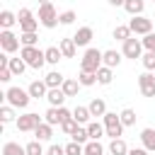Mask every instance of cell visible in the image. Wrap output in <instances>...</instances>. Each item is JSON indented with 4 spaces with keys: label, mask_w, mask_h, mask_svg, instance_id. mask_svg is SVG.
<instances>
[{
    "label": "cell",
    "mask_w": 155,
    "mask_h": 155,
    "mask_svg": "<svg viewBox=\"0 0 155 155\" xmlns=\"http://www.w3.org/2000/svg\"><path fill=\"white\" fill-rule=\"evenodd\" d=\"M124 2L126 0H109V5H114V7H124Z\"/></svg>",
    "instance_id": "cell-48"
},
{
    "label": "cell",
    "mask_w": 155,
    "mask_h": 155,
    "mask_svg": "<svg viewBox=\"0 0 155 155\" xmlns=\"http://www.w3.org/2000/svg\"><path fill=\"white\" fill-rule=\"evenodd\" d=\"M111 80H114V68L102 65V68L97 70V82H99V85H111Z\"/></svg>",
    "instance_id": "cell-24"
},
{
    "label": "cell",
    "mask_w": 155,
    "mask_h": 155,
    "mask_svg": "<svg viewBox=\"0 0 155 155\" xmlns=\"http://www.w3.org/2000/svg\"><path fill=\"white\" fill-rule=\"evenodd\" d=\"M128 145H126V140L124 138H111V143H109V153L111 155H128Z\"/></svg>",
    "instance_id": "cell-20"
},
{
    "label": "cell",
    "mask_w": 155,
    "mask_h": 155,
    "mask_svg": "<svg viewBox=\"0 0 155 155\" xmlns=\"http://www.w3.org/2000/svg\"><path fill=\"white\" fill-rule=\"evenodd\" d=\"M46 85H48V90L51 87H61L63 82H65V78H63V73H58V70H51V73H46Z\"/></svg>",
    "instance_id": "cell-27"
},
{
    "label": "cell",
    "mask_w": 155,
    "mask_h": 155,
    "mask_svg": "<svg viewBox=\"0 0 155 155\" xmlns=\"http://www.w3.org/2000/svg\"><path fill=\"white\" fill-rule=\"evenodd\" d=\"M128 27H131V31H133V34L145 36V34H150V31H153V19H148V17H143V15H136V17L128 22Z\"/></svg>",
    "instance_id": "cell-12"
},
{
    "label": "cell",
    "mask_w": 155,
    "mask_h": 155,
    "mask_svg": "<svg viewBox=\"0 0 155 155\" xmlns=\"http://www.w3.org/2000/svg\"><path fill=\"white\" fill-rule=\"evenodd\" d=\"M102 124H104V131H107V136L109 138H121V133H124V121H121V116L116 114V111H107L104 116H102Z\"/></svg>",
    "instance_id": "cell-2"
},
{
    "label": "cell",
    "mask_w": 155,
    "mask_h": 155,
    "mask_svg": "<svg viewBox=\"0 0 155 155\" xmlns=\"http://www.w3.org/2000/svg\"><path fill=\"white\" fill-rule=\"evenodd\" d=\"M15 22H19L15 12H10V10H2V12H0V27H2V29H10Z\"/></svg>",
    "instance_id": "cell-30"
},
{
    "label": "cell",
    "mask_w": 155,
    "mask_h": 155,
    "mask_svg": "<svg viewBox=\"0 0 155 155\" xmlns=\"http://www.w3.org/2000/svg\"><path fill=\"white\" fill-rule=\"evenodd\" d=\"M119 116H121L124 126H133V124H136V111H133L131 107H126V109H124V111H121Z\"/></svg>",
    "instance_id": "cell-41"
},
{
    "label": "cell",
    "mask_w": 155,
    "mask_h": 155,
    "mask_svg": "<svg viewBox=\"0 0 155 155\" xmlns=\"http://www.w3.org/2000/svg\"><path fill=\"white\" fill-rule=\"evenodd\" d=\"M140 143H143L145 150L155 153V128H143L140 131Z\"/></svg>",
    "instance_id": "cell-18"
},
{
    "label": "cell",
    "mask_w": 155,
    "mask_h": 155,
    "mask_svg": "<svg viewBox=\"0 0 155 155\" xmlns=\"http://www.w3.org/2000/svg\"><path fill=\"white\" fill-rule=\"evenodd\" d=\"M140 41H143V48H145V51H155V31L145 34Z\"/></svg>",
    "instance_id": "cell-44"
},
{
    "label": "cell",
    "mask_w": 155,
    "mask_h": 155,
    "mask_svg": "<svg viewBox=\"0 0 155 155\" xmlns=\"http://www.w3.org/2000/svg\"><path fill=\"white\" fill-rule=\"evenodd\" d=\"M17 19H19V29H22V34L24 31H36L39 29V17H34V12L29 10V7H22L19 12H17Z\"/></svg>",
    "instance_id": "cell-6"
},
{
    "label": "cell",
    "mask_w": 155,
    "mask_h": 155,
    "mask_svg": "<svg viewBox=\"0 0 155 155\" xmlns=\"http://www.w3.org/2000/svg\"><path fill=\"white\" fill-rule=\"evenodd\" d=\"M2 155H27V148L19 145V143H15V140H7L2 145Z\"/></svg>",
    "instance_id": "cell-26"
},
{
    "label": "cell",
    "mask_w": 155,
    "mask_h": 155,
    "mask_svg": "<svg viewBox=\"0 0 155 155\" xmlns=\"http://www.w3.org/2000/svg\"><path fill=\"white\" fill-rule=\"evenodd\" d=\"M85 155H104V145L99 140H87L85 143Z\"/></svg>",
    "instance_id": "cell-34"
},
{
    "label": "cell",
    "mask_w": 155,
    "mask_h": 155,
    "mask_svg": "<svg viewBox=\"0 0 155 155\" xmlns=\"http://www.w3.org/2000/svg\"><path fill=\"white\" fill-rule=\"evenodd\" d=\"M131 34H133V31H131L128 24H116V27H114V39L121 41V44H124L126 39H131Z\"/></svg>",
    "instance_id": "cell-29"
},
{
    "label": "cell",
    "mask_w": 155,
    "mask_h": 155,
    "mask_svg": "<svg viewBox=\"0 0 155 155\" xmlns=\"http://www.w3.org/2000/svg\"><path fill=\"white\" fill-rule=\"evenodd\" d=\"M34 136H36L39 140H51V138H53V126L46 124V121H41V124L34 128Z\"/></svg>",
    "instance_id": "cell-19"
},
{
    "label": "cell",
    "mask_w": 155,
    "mask_h": 155,
    "mask_svg": "<svg viewBox=\"0 0 155 155\" xmlns=\"http://www.w3.org/2000/svg\"><path fill=\"white\" fill-rule=\"evenodd\" d=\"M27 90H29V94H31L34 99H39V97H46V94H48V85H46V80H34Z\"/></svg>",
    "instance_id": "cell-15"
},
{
    "label": "cell",
    "mask_w": 155,
    "mask_h": 155,
    "mask_svg": "<svg viewBox=\"0 0 155 155\" xmlns=\"http://www.w3.org/2000/svg\"><path fill=\"white\" fill-rule=\"evenodd\" d=\"M46 155H65V145H58V143H53V145H48Z\"/></svg>",
    "instance_id": "cell-46"
},
{
    "label": "cell",
    "mask_w": 155,
    "mask_h": 155,
    "mask_svg": "<svg viewBox=\"0 0 155 155\" xmlns=\"http://www.w3.org/2000/svg\"><path fill=\"white\" fill-rule=\"evenodd\" d=\"M87 109H90L92 116H104V114H107V104H104V99H97V97L87 104Z\"/></svg>",
    "instance_id": "cell-28"
},
{
    "label": "cell",
    "mask_w": 155,
    "mask_h": 155,
    "mask_svg": "<svg viewBox=\"0 0 155 155\" xmlns=\"http://www.w3.org/2000/svg\"><path fill=\"white\" fill-rule=\"evenodd\" d=\"M19 44H22L19 36L12 34L10 29H2V31H0V48H2L5 53H15V51L19 48Z\"/></svg>",
    "instance_id": "cell-11"
},
{
    "label": "cell",
    "mask_w": 155,
    "mask_h": 155,
    "mask_svg": "<svg viewBox=\"0 0 155 155\" xmlns=\"http://www.w3.org/2000/svg\"><path fill=\"white\" fill-rule=\"evenodd\" d=\"M12 70H10V65H0V82H10L12 80Z\"/></svg>",
    "instance_id": "cell-45"
},
{
    "label": "cell",
    "mask_w": 155,
    "mask_h": 155,
    "mask_svg": "<svg viewBox=\"0 0 155 155\" xmlns=\"http://www.w3.org/2000/svg\"><path fill=\"white\" fill-rule=\"evenodd\" d=\"M94 39V29L92 27H80L75 34H73V41L78 46H90V41Z\"/></svg>",
    "instance_id": "cell-13"
},
{
    "label": "cell",
    "mask_w": 155,
    "mask_h": 155,
    "mask_svg": "<svg viewBox=\"0 0 155 155\" xmlns=\"http://www.w3.org/2000/svg\"><path fill=\"white\" fill-rule=\"evenodd\" d=\"M41 124V116L39 114H34V111H27V114H22V116H17V121H15V126H17V131H22V133H34V128Z\"/></svg>",
    "instance_id": "cell-8"
},
{
    "label": "cell",
    "mask_w": 155,
    "mask_h": 155,
    "mask_svg": "<svg viewBox=\"0 0 155 155\" xmlns=\"http://www.w3.org/2000/svg\"><path fill=\"white\" fill-rule=\"evenodd\" d=\"M61 58H63V53H61V48H58V46H48V48H46V63L56 65Z\"/></svg>",
    "instance_id": "cell-35"
},
{
    "label": "cell",
    "mask_w": 155,
    "mask_h": 155,
    "mask_svg": "<svg viewBox=\"0 0 155 155\" xmlns=\"http://www.w3.org/2000/svg\"><path fill=\"white\" fill-rule=\"evenodd\" d=\"M138 90L143 97H155V73L153 70H145L138 75Z\"/></svg>",
    "instance_id": "cell-10"
},
{
    "label": "cell",
    "mask_w": 155,
    "mask_h": 155,
    "mask_svg": "<svg viewBox=\"0 0 155 155\" xmlns=\"http://www.w3.org/2000/svg\"><path fill=\"white\" fill-rule=\"evenodd\" d=\"M75 19H78L75 10H65V12H61V15H58V22H61V24H65V27H68V24H73Z\"/></svg>",
    "instance_id": "cell-42"
},
{
    "label": "cell",
    "mask_w": 155,
    "mask_h": 155,
    "mask_svg": "<svg viewBox=\"0 0 155 155\" xmlns=\"http://www.w3.org/2000/svg\"><path fill=\"white\" fill-rule=\"evenodd\" d=\"M87 133H90V140H99L102 136H107L104 124H99V121H90L87 124Z\"/></svg>",
    "instance_id": "cell-23"
},
{
    "label": "cell",
    "mask_w": 155,
    "mask_h": 155,
    "mask_svg": "<svg viewBox=\"0 0 155 155\" xmlns=\"http://www.w3.org/2000/svg\"><path fill=\"white\" fill-rule=\"evenodd\" d=\"M73 116H75V121H78L80 126H87V124L92 121V114H90L87 107H75V109H73Z\"/></svg>",
    "instance_id": "cell-22"
},
{
    "label": "cell",
    "mask_w": 155,
    "mask_h": 155,
    "mask_svg": "<svg viewBox=\"0 0 155 155\" xmlns=\"http://www.w3.org/2000/svg\"><path fill=\"white\" fill-rule=\"evenodd\" d=\"M70 116H73V111L65 109V107H48L46 114H44V121L51 124V126H61V124H63L65 119H70Z\"/></svg>",
    "instance_id": "cell-7"
},
{
    "label": "cell",
    "mask_w": 155,
    "mask_h": 155,
    "mask_svg": "<svg viewBox=\"0 0 155 155\" xmlns=\"http://www.w3.org/2000/svg\"><path fill=\"white\" fill-rule=\"evenodd\" d=\"M24 148H27V155H46V153H44V145H41L39 138H36V140H29Z\"/></svg>",
    "instance_id": "cell-37"
},
{
    "label": "cell",
    "mask_w": 155,
    "mask_h": 155,
    "mask_svg": "<svg viewBox=\"0 0 155 155\" xmlns=\"http://www.w3.org/2000/svg\"><path fill=\"white\" fill-rule=\"evenodd\" d=\"M80 87H82V85H80V80H73V78H65V82L61 85V90L65 92V97H75Z\"/></svg>",
    "instance_id": "cell-25"
},
{
    "label": "cell",
    "mask_w": 155,
    "mask_h": 155,
    "mask_svg": "<svg viewBox=\"0 0 155 155\" xmlns=\"http://www.w3.org/2000/svg\"><path fill=\"white\" fill-rule=\"evenodd\" d=\"M78 126H80V124L75 121V116H70V119H65V121L61 124V131H63V133H68V136H73V131H75Z\"/></svg>",
    "instance_id": "cell-43"
},
{
    "label": "cell",
    "mask_w": 155,
    "mask_h": 155,
    "mask_svg": "<svg viewBox=\"0 0 155 155\" xmlns=\"http://www.w3.org/2000/svg\"><path fill=\"white\" fill-rule=\"evenodd\" d=\"M128 155H150V150H145V148H131Z\"/></svg>",
    "instance_id": "cell-47"
},
{
    "label": "cell",
    "mask_w": 155,
    "mask_h": 155,
    "mask_svg": "<svg viewBox=\"0 0 155 155\" xmlns=\"http://www.w3.org/2000/svg\"><path fill=\"white\" fill-rule=\"evenodd\" d=\"M102 56H104V51H99V48H87L85 56H82V61H80V70L97 73V70L104 65V63H102Z\"/></svg>",
    "instance_id": "cell-5"
},
{
    "label": "cell",
    "mask_w": 155,
    "mask_h": 155,
    "mask_svg": "<svg viewBox=\"0 0 155 155\" xmlns=\"http://www.w3.org/2000/svg\"><path fill=\"white\" fill-rule=\"evenodd\" d=\"M124 10H126L131 17L143 15V10H145V0H126V2H124Z\"/></svg>",
    "instance_id": "cell-21"
},
{
    "label": "cell",
    "mask_w": 155,
    "mask_h": 155,
    "mask_svg": "<svg viewBox=\"0 0 155 155\" xmlns=\"http://www.w3.org/2000/svg\"><path fill=\"white\" fill-rule=\"evenodd\" d=\"M46 99H48L51 107H63V102H65L68 97H65V92H63L61 87H51L48 94H46Z\"/></svg>",
    "instance_id": "cell-16"
},
{
    "label": "cell",
    "mask_w": 155,
    "mask_h": 155,
    "mask_svg": "<svg viewBox=\"0 0 155 155\" xmlns=\"http://www.w3.org/2000/svg\"><path fill=\"white\" fill-rule=\"evenodd\" d=\"M58 48H61L63 58H75V53H78V44L73 41V36L70 39H61L58 41Z\"/></svg>",
    "instance_id": "cell-14"
},
{
    "label": "cell",
    "mask_w": 155,
    "mask_h": 155,
    "mask_svg": "<svg viewBox=\"0 0 155 155\" xmlns=\"http://www.w3.org/2000/svg\"><path fill=\"white\" fill-rule=\"evenodd\" d=\"M39 22H41V27H46V29H53V27L61 24L53 2H39Z\"/></svg>",
    "instance_id": "cell-4"
},
{
    "label": "cell",
    "mask_w": 155,
    "mask_h": 155,
    "mask_svg": "<svg viewBox=\"0 0 155 155\" xmlns=\"http://www.w3.org/2000/svg\"><path fill=\"white\" fill-rule=\"evenodd\" d=\"M140 63H143L145 70H155V51H145L140 56Z\"/></svg>",
    "instance_id": "cell-39"
},
{
    "label": "cell",
    "mask_w": 155,
    "mask_h": 155,
    "mask_svg": "<svg viewBox=\"0 0 155 155\" xmlns=\"http://www.w3.org/2000/svg\"><path fill=\"white\" fill-rule=\"evenodd\" d=\"M121 53H124V58H131V61L140 58V56H143V41H140V39H136V36L126 39V41H124V46H121Z\"/></svg>",
    "instance_id": "cell-9"
},
{
    "label": "cell",
    "mask_w": 155,
    "mask_h": 155,
    "mask_svg": "<svg viewBox=\"0 0 155 155\" xmlns=\"http://www.w3.org/2000/svg\"><path fill=\"white\" fill-rule=\"evenodd\" d=\"M65 155H85V145L78 143V140H70L65 145Z\"/></svg>",
    "instance_id": "cell-38"
},
{
    "label": "cell",
    "mask_w": 155,
    "mask_h": 155,
    "mask_svg": "<svg viewBox=\"0 0 155 155\" xmlns=\"http://www.w3.org/2000/svg\"><path fill=\"white\" fill-rule=\"evenodd\" d=\"M121 58H124V53H119V51L109 48V51H104V56H102V63H104V65H109V68H119Z\"/></svg>",
    "instance_id": "cell-17"
},
{
    "label": "cell",
    "mask_w": 155,
    "mask_h": 155,
    "mask_svg": "<svg viewBox=\"0 0 155 155\" xmlns=\"http://www.w3.org/2000/svg\"><path fill=\"white\" fill-rule=\"evenodd\" d=\"M27 68H29V65H27V61H24L22 56H19V58H10V70H12L15 75H22Z\"/></svg>",
    "instance_id": "cell-31"
},
{
    "label": "cell",
    "mask_w": 155,
    "mask_h": 155,
    "mask_svg": "<svg viewBox=\"0 0 155 155\" xmlns=\"http://www.w3.org/2000/svg\"><path fill=\"white\" fill-rule=\"evenodd\" d=\"M19 41H22V46H36L39 36H36V31H24V34H19Z\"/></svg>",
    "instance_id": "cell-40"
},
{
    "label": "cell",
    "mask_w": 155,
    "mask_h": 155,
    "mask_svg": "<svg viewBox=\"0 0 155 155\" xmlns=\"http://www.w3.org/2000/svg\"><path fill=\"white\" fill-rule=\"evenodd\" d=\"M70 138H73V140H78V143H82V145H85V143H87V140H90V133H87V126H78V128H75V131H73V136H70Z\"/></svg>",
    "instance_id": "cell-36"
},
{
    "label": "cell",
    "mask_w": 155,
    "mask_h": 155,
    "mask_svg": "<svg viewBox=\"0 0 155 155\" xmlns=\"http://www.w3.org/2000/svg\"><path fill=\"white\" fill-rule=\"evenodd\" d=\"M78 80H80V85H82V87H92V85L97 82V73H90V70H80Z\"/></svg>",
    "instance_id": "cell-32"
},
{
    "label": "cell",
    "mask_w": 155,
    "mask_h": 155,
    "mask_svg": "<svg viewBox=\"0 0 155 155\" xmlns=\"http://www.w3.org/2000/svg\"><path fill=\"white\" fill-rule=\"evenodd\" d=\"M39 2H51V0H39Z\"/></svg>",
    "instance_id": "cell-49"
},
{
    "label": "cell",
    "mask_w": 155,
    "mask_h": 155,
    "mask_svg": "<svg viewBox=\"0 0 155 155\" xmlns=\"http://www.w3.org/2000/svg\"><path fill=\"white\" fill-rule=\"evenodd\" d=\"M2 97H5L7 104H12L15 109H27V107H29V99H31L29 90H22V87H10Z\"/></svg>",
    "instance_id": "cell-3"
},
{
    "label": "cell",
    "mask_w": 155,
    "mask_h": 155,
    "mask_svg": "<svg viewBox=\"0 0 155 155\" xmlns=\"http://www.w3.org/2000/svg\"><path fill=\"white\" fill-rule=\"evenodd\" d=\"M0 121H2V124L17 121V119H15V107H12V104H2V107H0Z\"/></svg>",
    "instance_id": "cell-33"
},
{
    "label": "cell",
    "mask_w": 155,
    "mask_h": 155,
    "mask_svg": "<svg viewBox=\"0 0 155 155\" xmlns=\"http://www.w3.org/2000/svg\"><path fill=\"white\" fill-rule=\"evenodd\" d=\"M19 56H22V58L27 61V65L34 68V70H41V68L46 65V51H41L39 46H22Z\"/></svg>",
    "instance_id": "cell-1"
}]
</instances>
